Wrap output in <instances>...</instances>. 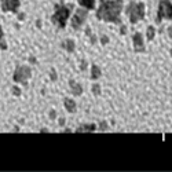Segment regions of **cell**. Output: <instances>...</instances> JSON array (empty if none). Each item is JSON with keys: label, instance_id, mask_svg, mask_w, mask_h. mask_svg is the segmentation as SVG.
I'll return each mask as SVG.
<instances>
[{"label": "cell", "instance_id": "ffe728a7", "mask_svg": "<svg viewBox=\"0 0 172 172\" xmlns=\"http://www.w3.org/2000/svg\"><path fill=\"white\" fill-rule=\"evenodd\" d=\"M51 80H57V73H55V70L53 69V70H51Z\"/></svg>", "mask_w": 172, "mask_h": 172}, {"label": "cell", "instance_id": "603a6c76", "mask_svg": "<svg viewBox=\"0 0 172 172\" xmlns=\"http://www.w3.org/2000/svg\"><path fill=\"white\" fill-rule=\"evenodd\" d=\"M168 34H169V37H172V26L168 28Z\"/></svg>", "mask_w": 172, "mask_h": 172}, {"label": "cell", "instance_id": "cb8c5ba5", "mask_svg": "<svg viewBox=\"0 0 172 172\" xmlns=\"http://www.w3.org/2000/svg\"><path fill=\"white\" fill-rule=\"evenodd\" d=\"M50 117H51V119H54V117H55V112H54V110H51V112H50Z\"/></svg>", "mask_w": 172, "mask_h": 172}, {"label": "cell", "instance_id": "484cf974", "mask_svg": "<svg viewBox=\"0 0 172 172\" xmlns=\"http://www.w3.org/2000/svg\"><path fill=\"white\" fill-rule=\"evenodd\" d=\"M3 37V29H2V26H0V39Z\"/></svg>", "mask_w": 172, "mask_h": 172}, {"label": "cell", "instance_id": "d6986e66", "mask_svg": "<svg viewBox=\"0 0 172 172\" xmlns=\"http://www.w3.org/2000/svg\"><path fill=\"white\" fill-rule=\"evenodd\" d=\"M101 43H102V46H106V44L109 43V37L108 36H102L101 37Z\"/></svg>", "mask_w": 172, "mask_h": 172}, {"label": "cell", "instance_id": "4fadbf2b", "mask_svg": "<svg viewBox=\"0 0 172 172\" xmlns=\"http://www.w3.org/2000/svg\"><path fill=\"white\" fill-rule=\"evenodd\" d=\"M95 129H96V125H95V124H88V125L78 127L77 132H94Z\"/></svg>", "mask_w": 172, "mask_h": 172}, {"label": "cell", "instance_id": "7402d4cb", "mask_svg": "<svg viewBox=\"0 0 172 172\" xmlns=\"http://www.w3.org/2000/svg\"><path fill=\"white\" fill-rule=\"evenodd\" d=\"M85 68H87V63H85V61H83L81 65H80V69H81V70H84Z\"/></svg>", "mask_w": 172, "mask_h": 172}, {"label": "cell", "instance_id": "277c9868", "mask_svg": "<svg viewBox=\"0 0 172 172\" xmlns=\"http://www.w3.org/2000/svg\"><path fill=\"white\" fill-rule=\"evenodd\" d=\"M163 19H172V2L171 0H160L156 17V23H161Z\"/></svg>", "mask_w": 172, "mask_h": 172}, {"label": "cell", "instance_id": "5bb4252c", "mask_svg": "<svg viewBox=\"0 0 172 172\" xmlns=\"http://www.w3.org/2000/svg\"><path fill=\"white\" fill-rule=\"evenodd\" d=\"M154 36H156V29H154V26H147L146 29V39L151 41L154 39Z\"/></svg>", "mask_w": 172, "mask_h": 172}, {"label": "cell", "instance_id": "9c48e42d", "mask_svg": "<svg viewBox=\"0 0 172 172\" xmlns=\"http://www.w3.org/2000/svg\"><path fill=\"white\" fill-rule=\"evenodd\" d=\"M69 85H70V88H72V94H73L74 96H78V95H81L83 94V87L80 84H77L74 80H70L69 81Z\"/></svg>", "mask_w": 172, "mask_h": 172}, {"label": "cell", "instance_id": "44dd1931", "mask_svg": "<svg viewBox=\"0 0 172 172\" xmlns=\"http://www.w3.org/2000/svg\"><path fill=\"white\" fill-rule=\"evenodd\" d=\"M120 33H121V34H125V33H127V26H125V25H121V29H120Z\"/></svg>", "mask_w": 172, "mask_h": 172}, {"label": "cell", "instance_id": "ac0fdd59", "mask_svg": "<svg viewBox=\"0 0 172 172\" xmlns=\"http://www.w3.org/2000/svg\"><path fill=\"white\" fill-rule=\"evenodd\" d=\"M11 91H13V94L15 95V96H19V95H21V89H19L18 87H13Z\"/></svg>", "mask_w": 172, "mask_h": 172}, {"label": "cell", "instance_id": "6da1fadb", "mask_svg": "<svg viewBox=\"0 0 172 172\" xmlns=\"http://www.w3.org/2000/svg\"><path fill=\"white\" fill-rule=\"evenodd\" d=\"M124 8L123 0H101L96 8V18L105 22L121 25V13Z\"/></svg>", "mask_w": 172, "mask_h": 172}, {"label": "cell", "instance_id": "2e32d148", "mask_svg": "<svg viewBox=\"0 0 172 172\" xmlns=\"http://www.w3.org/2000/svg\"><path fill=\"white\" fill-rule=\"evenodd\" d=\"M91 91H92V94H94L95 96H99V95H101V91H102L101 85H99V84H94V85H92V88H91Z\"/></svg>", "mask_w": 172, "mask_h": 172}, {"label": "cell", "instance_id": "52a82bcc", "mask_svg": "<svg viewBox=\"0 0 172 172\" xmlns=\"http://www.w3.org/2000/svg\"><path fill=\"white\" fill-rule=\"evenodd\" d=\"M132 41H134V50L135 53H146V47H144V40H143V34L136 32L132 36Z\"/></svg>", "mask_w": 172, "mask_h": 172}, {"label": "cell", "instance_id": "e0dca14e", "mask_svg": "<svg viewBox=\"0 0 172 172\" xmlns=\"http://www.w3.org/2000/svg\"><path fill=\"white\" fill-rule=\"evenodd\" d=\"M99 129H101V131H108V123H106V121L99 123Z\"/></svg>", "mask_w": 172, "mask_h": 172}, {"label": "cell", "instance_id": "7a4b0ae2", "mask_svg": "<svg viewBox=\"0 0 172 172\" xmlns=\"http://www.w3.org/2000/svg\"><path fill=\"white\" fill-rule=\"evenodd\" d=\"M72 10H73V4H61V6H55V13L53 15V22L57 25L58 28L63 29L66 26V22L69 19Z\"/></svg>", "mask_w": 172, "mask_h": 172}, {"label": "cell", "instance_id": "7c38bea8", "mask_svg": "<svg viewBox=\"0 0 172 172\" xmlns=\"http://www.w3.org/2000/svg\"><path fill=\"white\" fill-rule=\"evenodd\" d=\"M77 2L81 7H84V8H87V10L95 8V0H77Z\"/></svg>", "mask_w": 172, "mask_h": 172}, {"label": "cell", "instance_id": "9a60e30c", "mask_svg": "<svg viewBox=\"0 0 172 172\" xmlns=\"http://www.w3.org/2000/svg\"><path fill=\"white\" fill-rule=\"evenodd\" d=\"M63 47L66 48L68 53H73L74 48H76V44H74V41H73V40H65Z\"/></svg>", "mask_w": 172, "mask_h": 172}, {"label": "cell", "instance_id": "8fae6325", "mask_svg": "<svg viewBox=\"0 0 172 172\" xmlns=\"http://www.w3.org/2000/svg\"><path fill=\"white\" fill-rule=\"evenodd\" d=\"M101 74H102L101 68H99L98 65L94 63V65L91 66V78H92V80H96V78L101 77Z\"/></svg>", "mask_w": 172, "mask_h": 172}, {"label": "cell", "instance_id": "3957f363", "mask_svg": "<svg viewBox=\"0 0 172 172\" xmlns=\"http://www.w3.org/2000/svg\"><path fill=\"white\" fill-rule=\"evenodd\" d=\"M125 13L128 14L131 23L139 22L140 19L144 18V3H142V2H139V3L131 2L128 4V7L125 8Z\"/></svg>", "mask_w": 172, "mask_h": 172}, {"label": "cell", "instance_id": "d4e9b609", "mask_svg": "<svg viewBox=\"0 0 172 172\" xmlns=\"http://www.w3.org/2000/svg\"><path fill=\"white\" fill-rule=\"evenodd\" d=\"M63 124H65V120L61 119V120H59V125H63Z\"/></svg>", "mask_w": 172, "mask_h": 172}, {"label": "cell", "instance_id": "4316f807", "mask_svg": "<svg viewBox=\"0 0 172 172\" xmlns=\"http://www.w3.org/2000/svg\"><path fill=\"white\" fill-rule=\"evenodd\" d=\"M171 57H172V50H171Z\"/></svg>", "mask_w": 172, "mask_h": 172}, {"label": "cell", "instance_id": "5b68a950", "mask_svg": "<svg viewBox=\"0 0 172 172\" xmlns=\"http://www.w3.org/2000/svg\"><path fill=\"white\" fill-rule=\"evenodd\" d=\"M30 76H32V70H30V68L22 65V66L17 68L15 73H14V81L22 83L23 85H26V81L30 78Z\"/></svg>", "mask_w": 172, "mask_h": 172}, {"label": "cell", "instance_id": "8992f818", "mask_svg": "<svg viewBox=\"0 0 172 172\" xmlns=\"http://www.w3.org/2000/svg\"><path fill=\"white\" fill-rule=\"evenodd\" d=\"M87 15H88V10L87 8H77V11L73 15V18H72V28L73 29H80L81 25L85 22V19H87Z\"/></svg>", "mask_w": 172, "mask_h": 172}, {"label": "cell", "instance_id": "ba28073f", "mask_svg": "<svg viewBox=\"0 0 172 172\" xmlns=\"http://www.w3.org/2000/svg\"><path fill=\"white\" fill-rule=\"evenodd\" d=\"M2 8L3 11L17 13L19 8V0H2Z\"/></svg>", "mask_w": 172, "mask_h": 172}, {"label": "cell", "instance_id": "30bf717a", "mask_svg": "<svg viewBox=\"0 0 172 172\" xmlns=\"http://www.w3.org/2000/svg\"><path fill=\"white\" fill-rule=\"evenodd\" d=\"M63 105H65V109H66L69 113H74L76 110H77V108H76V102L70 98H65Z\"/></svg>", "mask_w": 172, "mask_h": 172}]
</instances>
